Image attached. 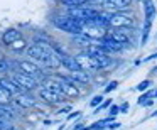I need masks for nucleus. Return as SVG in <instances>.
<instances>
[{
    "label": "nucleus",
    "instance_id": "nucleus-1",
    "mask_svg": "<svg viewBox=\"0 0 157 130\" xmlns=\"http://www.w3.org/2000/svg\"><path fill=\"white\" fill-rule=\"evenodd\" d=\"M12 79H14L15 83L19 85V88L22 90V91H25V93H31V91H34L36 88H37V79H34L32 76H27V75H24V73H21V71H15V73H12V76H10Z\"/></svg>",
    "mask_w": 157,
    "mask_h": 130
},
{
    "label": "nucleus",
    "instance_id": "nucleus-2",
    "mask_svg": "<svg viewBox=\"0 0 157 130\" xmlns=\"http://www.w3.org/2000/svg\"><path fill=\"white\" fill-rule=\"evenodd\" d=\"M108 25L110 27H117V29H125V27L132 29L135 25V19H132L127 14H122V12H115V14H110Z\"/></svg>",
    "mask_w": 157,
    "mask_h": 130
},
{
    "label": "nucleus",
    "instance_id": "nucleus-3",
    "mask_svg": "<svg viewBox=\"0 0 157 130\" xmlns=\"http://www.w3.org/2000/svg\"><path fill=\"white\" fill-rule=\"evenodd\" d=\"M17 71L24 73V75H27V76H32L34 79L41 76V81L44 79V76H48V75H41L42 69L39 68L37 63H34V61H27V59H24V61H19V63H17Z\"/></svg>",
    "mask_w": 157,
    "mask_h": 130
},
{
    "label": "nucleus",
    "instance_id": "nucleus-4",
    "mask_svg": "<svg viewBox=\"0 0 157 130\" xmlns=\"http://www.w3.org/2000/svg\"><path fill=\"white\" fill-rule=\"evenodd\" d=\"M25 52L27 56L32 59L34 63L41 61L48 52H51V48H46V46H39V44H31L29 48H25Z\"/></svg>",
    "mask_w": 157,
    "mask_h": 130
},
{
    "label": "nucleus",
    "instance_id": "nucleus-5",
    "mask_svg": "<svg viewBox=\"0 0 157 130\" xmlns=\"http://www.w3.org/2000/svg\"><path fill=\"white\" fill-rule=\"evenodd\" d=\"M39 68H44V69H58L61 66V61H59V56H56L54 52H48L41 61H37Z\"/></svg>",
    "mask_w": 157,
    "mask_h": 130
},
{
    "label": "nucleus",
    "instance_id": "nucleus-6",
    "mask_svg": "<svg viewBox=\"0 0 157 130\" xmlns=\"http://www.w3.org/2000/svg\"><path fill=\"white\" fill-rule=\"evenodd\" d=\"M37 95H39V98H41L42 101L49 103V105H59V103L63 101V96L58 95V93H54V91H51V90L39 88Z\"/></svg>",
    "mask_w": 157,
    "mask_h": 130
},
{
    "label": "nucleus",
    "instance_id": "nucleus-7",
    "mask_svg": "<svg viewBox=\"0 0 157 130\" xmlns=\"http://www.w3.org/2000/svg\"><path fill=\"white\" fill-rule=\"evenodd\" d=\"M12 101H14L17 106H21V108H32V106H36L37 100H34L29 93L22 91V93H19V95H15Z\"/></svg>",
    "mask_w": 157,
    "mask_h": 130
},
{
    "label": "nucleus",
    "instance_id": "nucleus-8",
    "mask_svg": "<svg viewBox=\"0 0 157 130\" xmlns=\"http://www.w3.org/2000/svg\"><path fill=\"white\" fill-rule=\"evenodd\" d=\"M68 78L71 79L78 88L83 86V85H90V83H91V75L86 73V71H73V73L68 75Z\"/></svg>",
    "mask_w": 157,
    "mask_h": 130
},
{
    "label": "nucleus",
    "instance_id": "nucleus-9",
    "mask_svg": "<svg viewBox=\"0 0 157 130\" xmlns=\"http://www.w3.org/2000/svg\"><path fill=\"white\" fill-rule=\"evenodd\" d=\"M75 61L76 64H78L79 71H95V68H93V61H91V56H88L86 52H81V54L75 56Z\"/></svg>",
    "mask_w": 157,
    "mask_h": 130
},
{
    "label": "nucleus",
    "instance_id": "nucleus-10",
    "mask_svg": "<svg viewBox=\"0 0 157 130\" xmlns=\"http://www.w3.org/2000/svg\"><path fill=\"white\" fill-rule=\"evenodd\" d=\"M0 86L5 90V91H9L12 96L19 95V93H22V90L19 88V85L14 81L12 78H7V76H4V78H0Z\"/></svg>",
    "mask_w": 157,
    "mask_h": 130
},
{
    "label": "nucleus",
    "instance_id": "nucleus-11",
    "mask_svg": "<svg viewBox=\"0 0 157 130\" xmlns=\"http://www.w3.org/2000/svg\"><path fill=\"white\" fill-rule=\"evenodd\" d=\"M105 37H108L110 41L113 42H118V44L125 46L130 42V37L127 36V32H122V31H112L110 34H105Z\"/></svg>",
    "mask_w": 157,
    "mask_h": 130
},
{
    "label": "nucleus",
    "instance_id": "nucleus-12",
    "mask_svg": "<svg viewBox=\"0 0 157 130\" xmlns=\"http://www.w3.org/2000/svg\"><path fill=\"white\" fill-rule=\"evenodd\" d=\"M17 39H21V32H19L17 29H9V31H5L4 34H2V44L12 46Z\"/></svg>",
    "mask_w": 157,
    "mask_h": 130
},
{
    "label": "nucleus",
    "instance_id": "nucleus-13",
    "mask_svg": "<svg viewBox=\"0 0 157 130\" xmlns=\"http://www.w3.org/2000/svg\"><path fill=\"white\" fill-rule=\"evenodd\" d=\"M59 61H61V66H63V68L68 69V73L79 71L78 64H76V61H75V56H63V58H59Z\"/></svg>",
    "mask_w": 157,
    "mask_h": 130
},
{
    "label": "nucleus",
    "instance_id": "nucleus-14",
    "mask_svg": "<svg viewBox=\"0 0 157 130\" xmlns=\"http://www.w3.org/2000/svg\"><path fill=\"white\" fill-rule=\"evenodd\" d=\"M144 10H145V21H150L155 17V5L152 4V0H144Z\"/></svg>",
    "mask_w": 157,
    "mask_h": 130
},
{
    "label": "nucleus",
    "instance_id": "nucleus-15",
    "mask_svg": "<svg viewBox=\"0 0 157 130\" xmlns=\"http://www.w3.org/2000/svg\"><path fill=\"white\" fill-rule=\"evenodd\" d=\"M59 2L68 9H75V7H85L90 0H59Z\"/></svg>",
    "mask_w": 157,
    "mask_h": 130
},
{
    "label": "nucleus",
    "instance_id": "nucleus-16",
    "mask_svg": "<svg viewBox=\"0 0 157 130\" xmlns=\"http://www.w3.org/2000/svg\"><path fill=\"white\" fill-rule=\"evenodd\" d=\"M14 118V113L12 110H9L7 106H2L0 105V122H10Z\"/></svg>",
    "mask_w": 157,
    "mask_h": 130
},
{
    "label": "nucleus",
    "instance_id": "nucleus-17",
    "mask_svg": "<svg viewBox=\"0 0 157 130\" xmlns=\"http://www.w3.org/2000/svg\"><path fill=\"white\" fill-rule=\"evenodd\" d=\"M25 48H27V42H25L22 37L17 39V41H15L14 44L10 46V49H12L14 52H22V51H25Z\"/></svg>",
    "mask_w": 157,
    "mask_h": 130
},
{
    "label": "nucleus",
    "instance_id": "nucleus-18",
    "mask_svg": "<svg viewBox=\"0 0 157 130\" xmlns=\"http://www.w3.org/2000/svg\"><path fill=\"white\" fill-rule=\"evenodd\" d=\"M9 101H12V95H10L9 91H5V90L0 86V105L5 106Z\"/></svg>",
    "mask_w": 157,
    "mask_h": 130
},
{
    "label": "nucleus",
    "instance_id": "nucleus-19",
    "mask_svg": "<svg viewBox=\"0 0 157 130\" xmlns=\"http://www.w3.org/2000/svg\"><path fill=\"white\" fill-rule=\"evenodd\" d=\"M9 69H10L9 61L5 58H2V59H0V73H9Z\"/></svg>",
    "mask_w": 157,
    "mask_h": 130
},
{
    "label": "nucleus",
    "instance_id": "nucleus-20",
    "mask_svg": "<svg viewBox=\"0 0 157 130\" xmlns=\"http://www.w3.org/2000/svg\"><path fill=\"white\" fill-rule=\"evenodd\" d=\"M149 86H150V81L149 79H144V81H140L139 85H137V90H139V91H147Z\"/></svg>",
    "mask_w": 157,
    "mask_h": 130
},
{
    "label": "nucleus",
    "instance_id": "nucleus-21",
    "mask_svg": "<svg viewBox=\"0 0 157 130\" xmlns=\"http://www.w3.org/2000/svg\"><path fill=\"white\" fill-rule=\"evenodd\" d=\"M101 103H103V96L98 95V96H95V98L90 101V106H93V108H95V106H100Z\"/></svg>",
    "mask_w": 157,
    "mask_h": 130
},
{
    "label": "nucleus",
    "instance_id": "nucleus-22",
    "mask_svg": "<svg viewBox=\"0 0 157 130\" xmlns=\"http://www.w3.org/2000/svg\"><path fill=\"white\" fill-rule=\"evenodd\" d=\"M118 86V81H110L108 85L105 86V93H110V91H113V90Z\"/></svg>",
    "mask_w": 157,
    "mask_h": 130
},
{
    "label": "nucleus",
    "instance_id": "nucleus-23",
    "mask_svg": "<svg viewBox=\"0 0 157 130\" xmlns=\"http://www.w3.org/2000/svg\"><path fill=\"white\" fill-rule=\"evenodd\" d=\"M118 112H120V108L117 105H110V115H112V117L118 115Z\"/></svg>",
    "mask_w": 157,
    "mask_h": 130
},
{
    "label": "nucleus",
    "instance_id": "nucleus-24",
    "mask_svg": "<svg viewBox=\"0 0 157 130\" xmlns=\"http://www.w3.org/2000/svg\"><path fill=\"white\" fill-rule=\"evenodd\" d=\"M81 115V112H73L71 115H68V120H73V118H76V117H79Z\"/></svg>",
    "mask_w": 157,
    "mask_h": 130
},
{
    "label": "nucleus",
    "instance_id": "nucleus-25",
    "mask_svg": "<svg viewBox=\"0 0 157 130\" xmlns=\"http://www.w3.org/2000/svg\"><path fill=\"white\" fill-rule=\"evenodd\" d=\"M120 127V123H117V122H113V123H110L108 127H106V128H110V130H115V128H118Z\"/></svg>",
    "mask_w": 157,
    "mask_h": 130
},
{
    "label": "nucleus",
    "instance_id": "nucleus-26",
    "mask_svg": "<svg viewBox=\"0 0 157 130\" xmlns=\"http://www.w3.org/2000/svg\"><path fill=\"white\" fill-rule=\"evenodd\" d=\"M118 108H120V112H123V113H125L127 110H128V103H123L122 106H118Z\"/></svg>",
    "mask_w": 157,
    "mask_h": 130
},
{
    "label": "nucleus",
    "instance_id": "nucleus-27",
    "mask_svg": "<svg viewBox=\"0 0 157 130\" xmlns=\"http://www.w3.org/2000/svg\"><path fill=\"white\" fill-rule=\"evenodd\" d=\"M154 58H157V52H155V54H152V56H149L147 59H154Z\"/></svg>",
    "mask_w": 157,
    "mask_h": 130
},
{
    "label": "nucleus",
    "instance_id": "nucleus-28",
    "mask_svg": "<svg viewBox=\"0 0 157 130\" xmlns=\"http://www.w3.org/2000/svg\"><path fill=\"white\" fill-rule=\"evenodd\" d=\"M154 73H157V66H155V68H154Z\"/></svg>",
    "mask_w": 157,
    "mask_h": 130
},
{
    "label": "nucleus",
    "instance_id": "nucleus-29",
    "mask_svg": "<svg viewBox=\"0 0 157 130\" xmlns=\"http://www.w3.org/2000/svg\"><path fill=\"white\" fill-rule=\"evenodd\" d=\"M152 117H157V112H155V113H152Z\"/></svg>",
    "mask_w": 157,
    "mask_h": 130
}]
</instances>
